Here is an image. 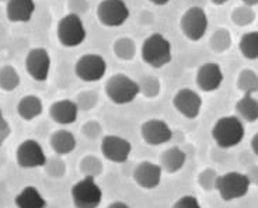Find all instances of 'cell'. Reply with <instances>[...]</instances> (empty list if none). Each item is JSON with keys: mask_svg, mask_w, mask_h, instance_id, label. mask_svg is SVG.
Listing matches in <instances>:
<instances>
[{"mask_svg": "<svg viewBox=\"0 0 258 208\" xmlns=\"http://www.w3.org/2000/svg\"><path fill=\"white\" fill-rule=\"evenodd\" d=\"M141 55L146 65L155 69H160L171 62L173 46L161 33H152L143 41Z\"/></svg>", "mask_w": 258, "mask_h": 208, "instance_id": "1", "label": "cell"}, {"mask_svg": "<svg viewBox=\"0 0 258 208\" xmlns=\"http://www.w3.org/2000/svg\"><path fill=\"white\" fill-rule=\"evenodd\" d=\"M245 135L244 123L237 116H225L216 120L212 127V138L222 149L237 146Z\"/></svg>", "mask_w": 258, "mask_h": 208, "instance_id": "2", "label": "cell"}, {"mask_svg": "<svg viewBox=\"0 0 258 208\" xmlns=\"http://www.w3.org/2000/svg\"><path fill=\"white\" fill-rule=\"evenodd\" d=\"M105 96L116 106L132 103L141 93L139 83L125 73H114L104 85Z\"/></svg>", "mask_w": 258, "mask_h": 208, "instance_id": "3", "label": "cell"}, {"mask_svg": "<svg viewBox=\"0 0 258 208\" xmlns=\"http://www.w3.org/2000/svg\"><path fill=\"white\" fill-rule=\"evenodd\" d=\"M56 37L59 44L64 48H75L83 44L87 38V31L83 19L76 14L68 13L58 21Z\"/></svg>", "mask_w": 258, "mask_h": 208, "instance_id": "4", "label": "cell"}, {"mask_svg": "<svg viewBox=\"0 0 258 208\" xmlns=\"http://www.w3.org/2000/svg\"><path fill=\"white\" fill-rule=\"evenodd\" d=\"M71 198L76 208H98L103 201V190L96 179L83 176L72 186Z\"/></svg>", "mask_w": 258, "mask_h": 208, "instance_id": "5", "label": "cell"}, {"mask_svg": "<svg viewBox=\"0 0 258 208\" xmlns=\"http://www.w3.org/2000/svg\"><path fill=\"white\" fill-rule=\"evenodd\" d=\"M209 26L207 12L200 6L188 7L180 17V30L182 35L192 42H198L205 37Z\"/></svg>", "mask_w": 258, "mask_h": 208, "instance_id": "6", "label": "cell"}, {"mask_svg": "<svg viewBox=\"0 0 258 208\" xmlns=\"http://www.w3.org/2000/svg\"><path fill=\"white\" fill-rule=\"evenodd\" d=\"M251 184L248 182L245 173L240 172H229L225 175H219L216 180V191L219 193L223 201L239 200L247 195Z\"/></svg>", "mask_w": 258, "mask_h": 208, "instance_id": "7", "label": "cell"}, {"mask_svg": "<svg viewBox=\"0 0 258 208\" xmlns=\"http://www.w3.org/2000/svg\"><path fill=\"white\" fill-rule=\"evenodd\" d=\"M131 16L128 5L123 0H101L96 9V17L101 26L118 28L128 21Z\"/></svg>", "mask_w": 258, "mask_h": 208, "instance_id": "8", "label": "cell"}, {"mask_svg": "<svg viewBox=\"0 0 258 208\" xmlns=\"http://www.w3.org/2000/svg\"><path fill=\"white\" fill-rule=\"evenodd\" d=\"M107 68H108V64L103 55L89 52L79 57L75 64V73L80 80H83L86 83H96L105 76Z\"/></svg>", "mask_w": 258, "mask_h": 208, "instance_id": "9", "label": "cell"}, {"mask_svg": "<svg viewBox=\"0 0 258 208\" xmlns=\"http://www.w3.org/2000/svg\"><path fill=\"white\" fill-rule=\"evenodd\" d=\"M46 155L42 146L35 139H26L20 143L16 150V162L23 169L44 168L46 163Z\"/></svg>", "mask_w": 258, "mask_h": 208, "instance_id": "10", "label": "cell"}, {"mask_svg": "<svg viewBox=\"0 0 258 208\" xmlns=\"http://www.w3.org/2000/svg\"><path fill=\"white\" fill-rule=\"evenodd\" d=\"M173 107L187 120H195L201 114L204 100L197 90L191 87H182L173 96Z\"/></svg>", "mask_w": 258, "mask_h": 208, "instance_id": "11", "label": "cell"}, {"mask_svg": "<svg viewBox=\"0 0 258 208\" xmlns=\"http://www.w3.org/2000/svg\"><path fill=\"white\" fill-rule=\"evenodd\" d=\"M27 73L37 82H45L51 71V55L42 46L28 51L24 61Z\"/></svg>", "mask_w": 258, "mask_h": 208, "instance_id": "12", "label": "cell"}, {"mask_svg": "<svg viewBox=\"0 0 258 208\" xmlns=\"http://www.w3.org/2000/svg\"><path fill=\"white\" fill-rule=\"evenodd\" d=\"M100 149L103 156L111 163H125L132 152V143L119 135H105L101 138Z\"/></svg>", "mask_w": 258, "mask_h": 208, "instance_id": "13", "label": "cell"}, {"mask_svg": "<svg viewBox=\"0 0 258 208\" xmlns=\"http://www.w3.org/2000/svg\"><path fill=\"white\" fill-rule=\"evenodd\" d=\"M141 137L150 146H160L171 141L173 130L164 120L150 118L141 125Z\"/></svg>", "mask_w": 258, "mask_h": 208, "instance_id": "14", "label": "cell"}, {"mask_svg": "<svg viewBox=\"0 0 258 208\" xmlns=\"http://www.w3.org/2000/svg\"><path fill=\"white\" fill-rule=\"evenodd\" d=\"M225 80V75L216 62H205L198 68L195 75V83L201 91L212 93L220 89V86Z\"/></svg>", "mask_w": 258, "mask_h": 208, "instance_id": "15", "label": "cell"}, {"mask_svg": "<svg viewBox=\"0 0 258 208\" xmlns=\"http://www.w3.org/2000/svg\"><path fill=\"white\" fill-rule=\"evenodd\" d=\"M134 180L143 190H153L160 186L163 169L159 163L143 161L134 169Z\"/></svg>", "mask_w": 258, "mask_h": 208, "instance_id": "16", "label": "cell"}, {"mask_svg": "<svg viewBox=\"0 0 258 208\" xmlns=\"http://www.w3.org/2000/svg\"><path fill=\"white\" fill-rule=\"evenodd\" d=\"M48 114L53 123L59 124V125H72L78 121V104L71 98H60L51 104Z\"/></svg>", "mask_w": 258, "mask_h": 208, "instance_id": "17", "label": "cell"}, {"mask_svg": "<svg viewBox=\"0 0 258 208\" xmlns=\"http://www.w3.org/2000/svg\"><path fill=\"white\" fill-rule=\"evenodd\" d=\"M35 12L34 0H9L6 3V16L12 23H28Z\"/></svg>", "mask_w": 258, "mask_h": 208, "instance_id": "18", "label": "cell"}, {"mask_svg": "<svg viewBox=\"0 0 258 208\" xmlns=\"http://www.w3.org/2000/svg\"><path fill=\"white\" fill-rule=\"evenodd\" d=\"M185 162H187V155L178 146H171V148L164 149L159 158L160 168L163 169V172H166L168 175L178 173L185 166Z\"/></svg>", "mask_w": 258, "mask_h": 208, "instance_id": "19", "label": "cell"}, {"mask_svg": "<svg viewBox=\"0 0 258 208\" xmlns=\"http://www.w3.org/2000/svg\"><path fill=\"white\" fill-rule=\"evenodd\" d=\"M49 145H51L52 150L59 156H64L72 153L76 149L78 145V139L75 137V134L69 130H60L53 131L49 137Z\"/></svg>", "mask_w": 258, "mask_h": 208, "instance_id": "20", "label": "cell"}, {"mask_svg": "<svg viewBox=\"0 0 258 208\" xmlns=\"http://www.w3.org/2000/svg\"><path fill=\"white\" fill-rule=\"evenodd\" d=\"M44 111V103L42 100L35 94H27L20 98L17 103V114L24 121H32L39 117Z\"/></svg>", "mask_w": 258, "mask_h": 208, "instance_id": "21", "label": "cell"}, {"mask_svg": "<svg viewBox=\"0 0 258 208\" xmlns=\"http://www.w3.org/2000/svg\"><path fill=\"white\" fill-rule=\"evenodd\" d=\"M236 116L243 123H255L258 121V100L252 94H243L234 106Z\"/></svg>", "mask_w": 258, "mask_h": 208, "instance_id": "22", "label": "cell"}, {"mask_svg": "<svg viewBox=\"0 0 258 208\" xmlns=\"http://www.w3.org/2000/svg\"><path fill=\"white\" fill-rule=\"evenodd\" d=\"M17 208H46V200L34 186H27L14 198Z\"/></svg>", "mask_w": 258, "mask_h": 208, "instance_id": "23", "label": "cell"}, {"mask_svg": "<svg viewBox=\"0 0 258 208\" xmlns=\"http://www.w3.org/2000/svg\"><path fill=\"white\" fill-rule=\"evenodd\" d=\"M112 52H114L116 59H119L122 62H131L135 59L136 54H138V45H136L135 39L132 37L123 35V37H119L114 41Z\"/></svg>", "mask_w": 258, "mask_h": 208, "instance_id": "24", "label": "cell"}, {"mask_svg": "<svg viewBox=\"0 0 258 208\" xmlns=\"http://www.w3.org/2000/svg\"><path fill=\"white\" fill-rule=\"evenodd\" d=\"M232 33L226 27L216 28L212 33V35H211V38H209V48L215 54H225V52H227L232 48Z\"/></svg>", "mask_w": 258, "mask_h": 208, "instance_id": "25", "label": "cell"}, {"mask_svg": "<svg viewBox=\"0 0 258 208\" xmlns=\"http://www.w3.org/2000/svg\"><path fill=\"white\" fill-rule=\"evenodd\" d=\"M236 86L243 94L258 93V73L250 68L241 69L236 79Z\"/></svg>", "mask_w": 258, "mask_h": 208, "instance_id": "26", "label": "cell"}, {"mask_svg": "<svg viewBox=\"0 0 258 208\" xmlns=\"http://www.w3.org/2000/svg\"><path fill=\"white\" fill-rule=\"evenodd\" d=\"M240 54L248 61L258 59V31H248L240 37L239 41Z\"/></svg>", "mask_w": 258, "mask_h": 208, "instance_id": "27", "label": "cell"}, {"mask_svg": "<svg viewBox=\"0 0 258 208\" xmlns=\"http://www.w3.org/2000/svg\"><path fill=\"white\" fill-rule=\"evenodd\" d=\"M79 170L80 173L86 177H93L97 179L103 175L104 163L100 158L94 155H86L80 159L79 162Z\"/></svg>", "mask_w": 258, "mask_h": 208, "instance_id": "28", "label": "cell"}, {"mask_svg": "<svg viewBox=\"0 0 258 208\" xmlns=\"http://www.w3.org/2000/svg\"><path fill=\"white\" fill-rule=\"evenodd\" d=\"M230 20H232V23L234 26L248 27L251 26L252 23L257 20V13H255L254 7L240 5V6H236L232 10Z\"/></svg>", "mask_w": 258, "mask_h": 208, "instance_id": "29", "label": "cell"}, {"mask_svg": "<svg viewBox=\"0 0 258 208\" xmlns=\"http://www.w3.org/2000/svg\"><path fill=\"white\" fill-rule=\"evenodd\" d=\"M20 75L13 65L0 66V89L3 91H13L20 86Z\"/></svg>", "mask_w": 258, "mask_h": 208, "instance_id": "30", "label": "cell"}, {"mask_svg": "<svg viewBox=\"0 0 258 208\" xmlns=\"http://www.w3.org/2000/svg\"><path fill=\"white\" fill-rule=\"evenodd\" d=\"M138 83H139V93L145 98L153 100V98L160 96L161 82L160 79L155 76V75H146Z\"/></svg>", "mask_w": 258, "mask_h": 208, "instance_id": "31", "label": "cell"}, {"mask_svg": "<svg viewBox=\"0 0 258 208\" xmlns=\"http://www.w3.org/2000/svg\"><path fill=\"white\" fill-rule=\"evenodd\" d=\"M98 93L96 90H82L79 91L78 94H76V98H75V103L78 104V109L79 111H84V113H87V111L94 110L97 107V104H98Z\"/></svg>", "mask_w": 258, "mask_h": 208, "instance_id": "32", "label": "cell"}, {"mask_svg": "<svg viewBox=\"0 0 258 208\" xmlns=\"http://www.w3.org/2000/svg\"><path fill=\"white\" fill-rule=\"evenodd\" d=\"M46 176H49L52 179H62L66 175V163L60 156H52L46 159V163L44 165Z\"/></svg>", "mask_w": 258, "mask_h": 208, "instance_id": "33", "label": "cell"}, {"mask_svg": "<svg viewBox=\"0 0 258 208\" xmlns=\"http://www.w3.org/2000/svg\"><path fill=\"white\" fill-rule=\"evenodd\" d=\"M218 177H219V175L216 170L212 169V168H205L200 172V175L197 177V182L204 191H213V190H216Z\"/></svg>", "mask_w": 258, "mask_h": 208, "instance_id": "34", "label": "cell"}, {"mask_svg": "<svg viewBox=\"0 0 258 208\" xmlns=\"http://www.w3.org/2000/svg\"><path fill=\"white\" fill-rule=\"evenodd\" d=\"M80 132L86 139L89 141H96L103 138V125L98 123L97 120H89L82 125Z\"/></svg>", "mask_w": 258, "mask_h": 208, "instance_id": "35", "label": "cell"}, {"mask_svg": "<svg viewBox=\"0 0 258 208\" xmlns=\"http://www.w3.org/2000/svg\"><path fill=\"white\" fill-rule=\"evenodd\" d=\"M68 12L76 16H83L90 10V2L89 0H68L66 2Z\"/></svg>", "mask_w": 258, "mask_h": 208, "instance_id": "36", "label": "cell"}, {"mask_svg": "<svg viewBox=\"0 0 258 208\" xmlns=\"http://www.w3.org/2000/svg\"><path fill=\"white\" fill-rule=\"evenodd\" d=\"M171 208H202L197 197L194 195H182L177 201L173 202Z\"/></svg>", "mask_w": 258, "mask_h": 208, "instance_id": "37", "label": "cell"}, {"mask_svg": "<svg viewBox=\"0 0 258 208\" xmlns=\"http://www.w3.org/2000/svg\"><path fill=\"white\" fill-rule=\"evenodd\" d=\"M247 179H248V182L251 186H257L258 187V165H252L250 166L248 169H247Z\"/></svg>", "mask_w": 258, "mask_h": 208, "instance_id": "38", "label": "cell"}, {"mask_svg": "<svg viewBox=\"0 0 258 208\" xmlns=\"http://www.w3.org/2000/svg\"><path fill=\"white\" fill-rule=\"evenodd\" d=\"M10 134H12V128H10V125L6 127V128H0V146L6 142L7 138L10 137Z\"/></svg>", "mask_w": 258, "mask_h": 208, "instance_id": "39", "label": "cell"}, {"mask_svg": "<svg viewBox=\"0 0 258 208\" xmlns=\"http://www.w3.org/2000/svg\"><path fill=\"white\" fill-rule=\"evenodd\" d=\"M250 146H251V150L258 156V132H255L252 135L251 141H250Z\"/></svg>", "mask_w": 258, "mask_h": 208, "instance_id": "40", "label": "cell"}, {"mask_svg": "<svg viewBox=\"0 0 258 208\" xmlns=\"http://www.w3.org/2000/svg\"><path fill=\"white\" fill-rule=\"evenodd\" d=\"M105 208H131V207H129L126 202H123V201H112Z\"/></svg>", "mask_w": 258, "mask_h": 208, "instance_id": "41", "label": "cell"}, {"mask_svg": "<svg viewBox=\"0 0 258 208\" xmlns=\"http://www.w3.org/2000/svg\"><path fill=\"white\" fill-rule=\"evenodd\" d=\"M9 127V121L5 117V114H3V110L0 109V128H6Z\"/></svg>", "mask_w": 258, "mask_h": 208, "instance_id": "42", "label": "cell"}, {"mask_svg": "<svg viewBox=\"0 0 258 208\" xmlns=\"http://www.w3.org/2000/svg\"><path fill=\"white\" fill-rule=\"evenodd\" d=\"M152 5H155V6H166V5H168V2L170 0H149Z\"/></svg>", "mask_w": 258, "mask_h": 208, "instance_id": "43", "label": "cell"}, {"mask_svg": "<svg viewBox=\"0 0 258 208\" xmlns=\"http://www.w3.org/2000/svg\"><path fill=\"white\" fill-rule=\"evenodd\" d=\"M241 3L245 5V6H250V7L258 6V0H241Z\"/></svg>", "mask_w": 258, "mask_h": 208, "instance_id": "44", "label": "cell"}, {"mask_svg": "<svg viewBox=\"0 0 258 208\" xmlns=\"http://www.w3.org/2000/svg\"><path fill=\"white\" fill-rule=\"evenodd\" d=\"M211 2H212L215 6H223V5H226L229 0H211Z\"/></svg>", "mask_w": 258, "mask_h": 208, "instance_id": "45", "label": "cell"}, {"mask_svg": "<svg viewBox=\"0 0 258 208\" xmlns=\"http://www.w3.org/2000/svg\"><path fill=\"white\" fill-rule=\"evenodd\" d=\"M9 0H0V3H7Z\"/></svg>", "mask_w": 258, "mask_h": 208, "instance_id": "46", "label": "cell"}]
</instances>
